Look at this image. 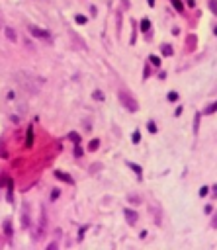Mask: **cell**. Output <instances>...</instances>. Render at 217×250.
<instances>
[{
  "instance_id": "cell-19",
  "label": "cell",
  "mask_w": 217,
  "mask_h": 250,
  "mask_svg": "<svg viewBox=\"0 0 217 250\" xmlns=\"http://www.w3.org/2000/svg\"><path fill=\"white\" fill-rule=\"evenodd\" d=\"M168 100H170V102H176V100H178V94H176V92H168Z\"/></svg>"
},
{
  "instance_id": "cell-3",
  "label": "cell",
  "mask_w": 217,
  "mask_h": 250,
  "mask_svg": "<svg viewBox=\"0 0 217 250\" xmlns=\"http://www.w3.org/2000/svg\"><path fill=\"white\" fill-rule=\"evenodd\" d=\"M30 33L35 35V37H41V39H49V37H51L47 29H41V27H37V25H30Z\"/></svg>"
},
{
  "instance_id": "cell-17",
  "label": "cell",
  "mask_w": 217,
  "mask_h": 250,
  "mask_svg": "<svg viewBox=\"0 0 217 250\" xmlns=\"http://www.w3.org/2000/svg\"><path fill=\"white\" fill-rule=\"evenodd\" d=\"M69 139H73L75 143H80V137H78L76 133H69Z\"/></svg>"
},
{
  "instance_id": "cell-22",
  "label": "cell",
  "mask_w": 217,
  "mask_h": 250,
  "mask_svg": "<svg viewBox=\"0 0 217 250\" xmlns=\"http://www.w3.org/2000/svg\"><path fill=\"white\" fill-rule=\"evenodd\" d=\"M209 8H211L213 14H217V4H215V2H209Z\"/></svg>"
},
{
  "instance_id": "cell-16",
  "label": "cell",
  "mask_w": 217,
  "mask_h": 250,
  "mask_svg": "<svg viewBox=\"0 0 217 250\" xmlns=\"http://www.w3.org/2000/svg\"><path fill=\"white\" fill-rule=\"evenodd\" d=\"M131 139H133V143H139V141H141V133H139V131H135Z\"/></svg>"
},
{
  "instance_id": "cell-8",
  "label": "cell",
  "mask_w": 217,
  "mask_h": 250,
  "mask_svg": "<svg viewBox=\"0 0 217 250\" xmlns=\"http://www.w3.org/2000/svg\"><path fill=\"white\" fill-rule=\"evenodd\" d=\"M141 29L143 32H149L151 29V22L149 20H141Z\"/></svg>"
},
{
  "instance_id": "cell-6",
  "label": "cell",
  "mask_w": 217,
  "mask_h": 250,
  "mask_svg": "<svg viewBox=\"0 0 217 250\" xmlns=\"http://www.w3.org/2000/svg\"><path fill=\"white\" fill-rule=\"evenodd\" d=\"M4 32H6V37H8L10 41H16V39H18V35H16V32H14L12 27H6Z\"/></svg>"
},
{
  "instance_id": "cell-20",
  "label": "cell",
  "mask_w": 217,
  "mask_h": 250,
  "mask_svg": "<svg viewBox=\"0 0 217 250\" xmlns=\"http://www.w3.org/2000/svg\"><path fill=\"white\" fill-rule=\"evenodd\" d=\"M75 156H76V158H80V156H82V149H80L78 145H76V149H75Z\"/></svg>"
},
{
  "instance_id": "cell-11",
  "label": "cell",
  "mask_w": 217,
  "mask_h": 250,
  "mask_svg": "<svg viewBox=\"0 0 217 250\" xmlns=\"http://www.w3.org/2000/svg\"><path fill=\"white\" fill-rule=\"evenodd\" d=\"M149 59H151V63H153L155 66H161V57H157V55H151Z\"/></svg>"
},
{
  "instance_id": "cell-14",
  "label": "cell",
  "mask_w": 217,
  "mask_h": 250,
  "mask_svg": "<svg viewBox=\"0 0 217 250\" xmlns=\"http://www.w3.org/2000/svg\"><path fill=\"white\" fill-rule=\"evenodd\" d=\"M163 55H166V57L172 55V47L170 45H163Z\"/></svg>"
},
{
  "instance_id": "cell-27",
  "label": "cell",
  "mask_w": 217,
  "mask_h": 250,
  "mask_svg": "<svg viewBox=\"0 0 217 250\" xmlns=\"http://www.w3.org/2000/svg\"><path fill=\"white\" fill-rule=\"evenodd\" d=\"M213 225H215V227H217V215H215V223H213Z\"/></svg>"
},
{
  "instance_id": "cell-9",
  "label": "cell",
  "mask_w": 217,
  "mask_h": 250,
  "mask_svg": "<svg viewBox=\"0 0 217 250\" xmlns=\"http://www.w3.org/2000/svg\"><path fill=\"white\" fill-rule=\"evenodd\" d=\"M98 147H100V141H98V139L90 141V145H88V149H90V151H98Z\"/></svg>"
},
{
  "instance_id": "cell-12",
  "label": "cell",
  "mask_w": 217,
  "mask_h": 250,
  "mask_svg": "<svg viewBox=\"0 0 217 250\" xmlns=\"http://www.w3.org/2000/svg\"><path fill=\"white\" fill-rule=\"evenodd\" d=\"M213 111H217V102H213L209 108H206V111H204V113H213Z\"/></svg>"
},
{
  "instance_id": "cell-24",
  "label": "cell",
  "mask_w": 217,
  "mask_h": 250,
  "mask_svg": "<svg viewBox=\"0 0 217 250\" xmlns=\"http://www.w3.org/2000/svg\"><path fill=\"white\" fill-rule=\"evenodd\" d=\"M76 22H78V23H84V22H86V18H84V16H76Z\"/></svg>"
},
{
  "instance_id": "cell-15",
  "label": "cell",
  "mask_w": 217,
  "mask_h": 250,
  "mask_svg": "<svg viewBox=\"0 0 217 250\" xmlns=\"http://www.w3.org/2000/svg\"><path fill=\"white\" fill-rule=\"evenodd\" d=\"M4 231H6V235H8V237H10V235H12V227H10V221H6V223H4Z\"/></svg>"
},
{
  "instance_id": "cell-13",
  "label": "cell",
  "mask_w": 217,
  "mask_h": 250,
  "mask_svg": "<svg viewBox=\"0 0 217 250\" xmlns=\"http://www.w3.org/2000/svg\"><path fill=\"white\" fill-rule=\"evenodd\" d=\"M32 139H33V133L32 129L28 131V137H26V147H32Z\"/></svg>"
},
{
  "instance_id": "cell-4",
  "label": "cell",
  "mask_w": 217,
  "mask_h": 250,
  "mask_svg": "<svg viewBox=\"0 0 217 250\" xmlns=\"http://www.w3.org/2000/svg\"><path fill=\"white\" fill-rule=\"evenodd\" d=\"M123 215H125V219H127V223H131V225L139 219V215H137L133 209H123Z\"/></svg>"
},
{
  "instance_id": "cell-5",
  "label": "cell",
  "mask_w": 217,
  "mask_h": 250,
  "mask_svg": "<svg viewBox=\"0 0 217 250\" xmlns=\"http://www.w3.org/2000/svg\"><path fill=\"white\" fill-rule=\"evenodd\" d=\"M55 176H57L59 180H63V182H67V184H75V180H73L71 176L67 174V172H55Z\"/></svg>"
},
{
  "instance_id": "cell-2",
  "label": "cell",
  "mask_w": 217,
  "mask_h": 250,
  "mask_svg": "<svg viewBox=\"0 0 217 250\" xmlns=\"http://www.w3.org/2000/svg\"><path fill=\"white\" fill-rule=\"evenodd\" d=\"M120 102H121V106L127 109V111H131V113H135V111L139 109V104H137L135 100L131 98L127 92H123V90L120 92Z\"/></svg>"
},
{
  "instance_id": "cell-10",
  "label": "cell",
  "mask_w": 217,
  "mask_h": 250,
  "mask_svg": "<svg viewBox=\"0 0 217 250\" xmlns=\"http://www.w3.org/2000/svg\"><path fill=\"white\" fill-rule=\"evenodd\" d=\"M170 2H172V6H174V8H176L178 12H182V10H184V6H182V2H180V0H170Z\"/></svg>"
},
{
  "instance_id": "cell-18",
  "label": "cell",
  "mask_w": 217,
  "mask_h": 250,
  "mask_svg": "<svg viewBox=\"0 0 217 250\" xmlns=\"http://www.w3.org/2000/svg\"><path fill=\"white\" fill-rule=\"evenodd\" d=\"M94 98H96L98 102H102V100H104V94H102L100 90H96V92H94Z\"/></svg>"
},
{
  "instance_id": "cell-23",
  "label": "cell",
  "mask_w": 217,
  "mask_h": 250,
  "mask_svg": "<svg viewBox=\"0 0 217 250\" xmlns=\"http://www.w3.org/2000/svg\"><path fill=\"white\" fill-rule=\"evenodd\" d=\"M207 192H209V190H207L206 186H204V188H202V190H200V196L204 197V196H207Z\"/></svg>"
},
{
  "instance_id": "cell-26",
  "label": "cell",
  "mask_w": 217,
  "mask_h": 250,
  "mask_svg": "<svg viewBox=\"0 0 217 250\" xmlns=\"http://www.w3.org/2000/svg\"><path fill=\"white\" fill-rule=\"evenodd\" d=\"M149 2V6H155V0H147Z\"/></svg>"
},
{
  "instance_id": "cell-7",
  "label": "cell",
  "mask_w": 217,
  "mask_h": 250,
  "mask_svg": "<svg viewBox=\"0 0 217 250\" xmlns=\"http://www.w3.org/2000/svg\"><path fill=\"white\" fill-rule=\"evenodd\" d=\"M127 166H129V168H131V170H133V172H137V174H139V176L143 174L141 166H137V164H133V162H129V164H127Z\"/></svg>"
},
{
  "instance_id": "cell-25",
  "label": "cell",
  "mask_w": 217,
  "mask_h": 250,
  "mask_svg": "<svg viewBox=\"0 0 217 250\" xmlns=\"http://www.w3.org/2000/svg\"><path fill=\"white\" fill-rule=\"evenodd\" d=\"M57 197H59V190H55L53 194H51V199H57Z\"/></svg>"
},
{
  "instance_id": "cell-21",
  "label": "cell",
  "mask_w": 217,
  "mask_h": 250,
  "mask_svg": "<svg viewBox=\"0 0 217 250\" xmlns=\"http://www.w3.org/2000/svg\"><path fill=\"white\" fill-rule=\"evenodd\" d=\"M149 131H151V133H157V125H155V121H149Z\"/></svg>"
},
{
  "instance_id": "cell-28",
  "label": "cell",
  "mask_w": 217,
  "mask_h": 250,
  "mask_svg": "<svg viewBox=\"0 0 217 250\" xmlns=\"http://www.w3.org/2000/svg\"><path fill=\"white\" fill-rule=\"evenodd\" d=\"M215 33H217V27H215Z\"/></svg>"
},
{
  "instance_id": "cell-1",
  "label": "cell",
  "mask_w": 217,
  "mask_h": 250,
  "mask_svg": "<svg viewBox=\"0 0 217 250\" xmlns=\"http://www.w3.org/2000/svg\"><path fill=\"white\" fill-rule=\"evenodd\" d=\"M16 80H18L24 88H26V92H30V94H39L41 80L33 78L32 74H28V72H16Z\"/></svg>"
}]
</instances>
